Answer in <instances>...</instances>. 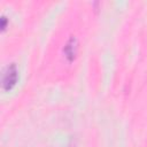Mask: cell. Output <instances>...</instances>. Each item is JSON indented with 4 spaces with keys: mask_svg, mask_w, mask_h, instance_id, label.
Segmentation results:
<instances>
[{
    "mask_svg": "<svg viewBox=\"0 0 147 147\" xmlns=\"http://www.w3.org/2000/svg\"><path fill=\"white\" fill-rule=\"evenodd\" d=\"M17 78H18L17 68H16V65H15L14 63H11V64H9V65L6 68V70L3 71L2 82H1L2 88H3L5 91L11 90V88L15 86V84H16V82H17Z\"/></svg>",
    "mask_w": 147,
    "mask_h": 147,
    "instance_id": "1",
    "label": "cell"
},
{
    "mask_svg": "<svg viewBox=\"0 0 147 147\" xmlns=\"http://www.w3.org/2000/svg\"><path fill=\"white\" fill-rule=\"evenodd\" d=\"M77 51H78V41L75 37H71L68 42L65 44L64 48H63V53H64V56L69 60V61H72L75 57H76V54H77Z\"/></svg>",
    "mask_w": 147,
    "mask_h": 147,
    "instance_id": "2",
    "label": "cell"
},
{
    "mask_svg": "<svg viewBox=\"0 0 147 147\" xmlns=\"http://www.w3.org/2000/svg\"><path fill=\"white\" fill-rule=\"evenodd\" d=\"M1 29H2V30L6 29V17H5V16L1 17Z\"/></svg>",
    "mask_w": 147,
    "mask_h": 147,
    "instance_id": "3",
    "label": "cell"
}]
</instances>
